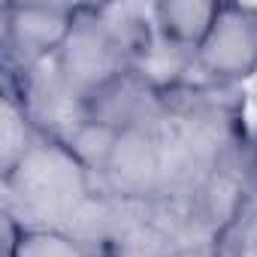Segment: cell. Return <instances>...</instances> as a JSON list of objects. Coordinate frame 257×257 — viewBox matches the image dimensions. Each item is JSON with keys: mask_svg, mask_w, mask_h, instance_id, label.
Here are the masks:
<instances>
[{"mask_svg": "<svg viewBox=\"0 0 257 257\" xmlns=\"http://www.w3.org/2000/svg\"><path fill=\"white\" fill-rule=\"evenodd\" d=\"M7 257H109L106 248L67 233V230H31L4 218Z\"/></svg>", "mask_w": 257, "mask_h": 257, "instance_id": "7", "label": "cell"}, {"mask_svg": "<svg viewBox=\"0 0 257 257\" xmlns=\"http://www.w3.org/2000/svg\"><path fill=\"white\" fill-rule=\"evenodd\" d=\"M94 194L88 167L55 140H40L13 170L0 173V212L31 230L73 233Z\"/></svg>", "mask_w": 257, "mask_h": 257, "instance_id": "1", "label": "cell"}, {"mask_svg": "<svg viewBox=\"0 0 257 257\" xmlns=\"http://www.w3.org/2000/svg\"><path fill=\"white\" fill-rule=\"evenodd\" d=\"M149 10L155 31L164 40L200 49L221 4L218 0H158V4H149Z\"/></svg>", "mask_w": 257, "mask_h": 257, "instance_id": "6", "label": "cell"}, {"mask_svg": "<svg viewBox=\"0 0 257 257\" xmlns=\"http://www.w3.org/2000/svg\"><path fill=\"white\" fill-rule=\"evenodd\" d=\"M164 112H167V94L158 91L140 70H127L115 76L85 100L88 121L109 127L112 134L155 124L164 118Z\"/></svg>", "mask_w": 257, "mask_h": 257, "instance_id": "5", "label": "cell"}, {"mask_svg": "<svg viewBox=\"0 0 257 257\" xmlns=\"http://www.w3.org/2000/svg\"><path fill=\"white\" fill-rule=\"evenodd\" d=\"M245 257H257V245H254V248H251V251H248Z\"/></svg>", "mask_w": 257, "mask_h": 257, "instance_id": "12", "label": "cell"}, {"mask_svg": "<svg viewBox=\"0 0 257 257\" xmlns=\"http://www.w3.org/2000/svg\"><path fill=\"white\" fill-rule=\"evenodd\" d=\"M40 140H46L31 118L22 112V106L10 97H4V112H0V173L13 170Z\"/></svg>", "mask_w": 257, "mask_h": 257, "instance_id": "9", "label": "cell"}, {"mask_svg": "<svg viewBox=\"0 0 257 257\" xmlns=\"http://www.w3.org/2000/svg\"><path fill=\"white\" fill-rule=\"evenodd\" d=\"M134 70H140L164 94H173V91H182V88L200 82V73H197V49L170 43L158 31H155V40H152L149 52L140 58V64Z\"/></svg>", "mask_w": 257, "mask_h": 257, "instance_id": "8", "label": "cell"}, {"mask_svg": "<svg viewBox=\"0 0 257 257\" xmlns=\"http://www.w3.org/2000/svg\"><path fill=\"white\" fill-rule=\"evenodd\" d=\"M245 97H248V115L257 121V76L245 85Z\"/></svg>", "mask_w": 257, "mask_h": 257, "instance_id": "11", "label": "cell"}, {"mask_svg": "<svg viewBox=\"0 0 257 257\" xmlns=\"http://www.w3.org/2000/svg\"><path fill=\"white\" fill-rule=\"evenodd\" d=\"M200 82L245 88L257 76V7L221 4L206 40L197 49Z\"/></svg>", "mask_w": 257, "mask_h": 257, "instance_id": "4", "label": "cell"}, {"mask_svg": "<svg viewBox=\"0 0 257 257\" xmlns=\"http://www.w3.org/2000/svg\"><path fill=\"white\" fill-rule=\"evenodd\" d=\"M248 170H251V182L257 188V121L251 124V137H248Z\"/></svg>", "mask_w": 257, "mask_h": 257, "instance_id": "10", "label": "cell"}, {"mask_svg": "<svg viewBox=\"0 0 257 257\" xmlns=\"http://www.w3.org/2000/svg\"><path fill=\"white\" fill-rule=\"evenodd\" d=\"M97 191L127 203H161L173 188V161L164 118L115 137L109 161L97 173Z\"/></svg>", "mask_w": 257, "mask_h": 257, "instance_id": "2", "label": "cell"}, {"mask_svg": "<svg viewBox=\"0 0 257 257\" xmlns=\"http://www.w3.org/2000/svg\"><path fill=\"white\" fill-rule=\"evenodd\" d=\"M79 4H10L0 7V73H28L49 64L67 43Z\"/></svg>", "mask_w": 257, "mask_h": 257, "instance_id": "3", "label": "cell"}]
</instances>
